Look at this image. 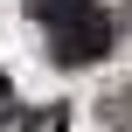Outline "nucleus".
Listing matches in <instances>:
<instances>
[{"label":"nucleus","mask_w":132,"mask_h":132,"mask_svg":"<svg viewBox=\"0 0 132 132\" xmlns=\"http://www.w3.org/2000/svg\"><path fill=\"white\" fill-rule=\"evenodd\" d=\"M0 132H70V111L63 104H42L28 118H0Z\"/></svg>","instance_id":"2"},{"label":"nucleus","mask_w":132,"mask_h":132,"mask_svg":"<svg viewBox=\"0 0 132 132\" xmlns=\"http://www.w3.org/2000/svg\"><path fill=\"white\" fill-rule=\"evenodd\" d=\"M7 97H14V84H7V77H0V104H7Z\"/></svg>","instance_id":"5"},{"label":"nucleus","mask_w":132,"mask_h":132,"mask_svg":"<svg viewBox=\"0 0 132 132\" xmlns=\"http://www.w3.org/2000/svg\"><path fill=\"white\" fill-rule=\"evenodd\" d=\"M118 21H125V28H132V0H125V14H118Z\"/></svg>","instance_id":"6"},{"label":"nucleus","mask_w":132,"mask_h":132,"mask_svg":"<svg viewBox=\"0 0 132 132\" xmlns=\"http://www.w3.org/2000/svg\"><path fill=\"white\" fill-rule=\"evenodd\" d=\"M104 118H111V125H132V84H118V90L104 97Z\"/></svg>","instance_id":"4"},{"label":"nucleus","mask_w":132,"mask_h":132,"mask_svg":"<svg viewBox=\"0 0 132 132\" xmlns=\"http://www.w3.org/2000/svg\"><path fill=\"white\" fill-rule=\"evenodd\" d=\"M111 14L90 0V7H77V14H63L56 28H49V56L63 63V70H84V63H104L111 56Z\"/></svg>","instance_id":"1"},{"label":"nucleus","mask_w":132,"mask_h":132,"mask_svg":"<svg viewBox=\"0 0 132 132\" xmlns=\"http://www.w3.org/2000/svg\"><path fill=\"white\" fill-rule=\"evenodd\" d=\"M77 7H90V0H28V14L42 21V28H56L63 14H77Z\"/></svg>","instance_id":"3"}]
</instances>
